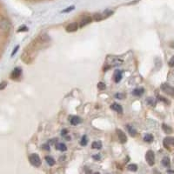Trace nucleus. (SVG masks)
<instances>
[{"label":"nucleus","instance_id":"1","mask_svg":"<svg viewBox=\"0 0 174 174\" xmlns=\"http://www.w3.org/2000/svg\"><path fill=\"white\" fill-rule=\"evenodd\" d=\"M29 160H30V164L35 167H39L41 165V159L36 153H32L29 158Z\"/></svg>","mask_w":174,"mask_h":174},{"label":"nucleus","instance_id":"2","mask_svg":"<svg viewBox=\"0 0 174 174\" xmlns=\"http://www.w3.org/2000/svg\"><path fill=\"white\" fill-rule=\"evenodd\" d=\"M160 88H161V90H162L165 93H166L167 95H169V96L174 97V87L173 86H172V85H170V84H166V83H164V84H161Z\"/></svg>","mask_w":174,"mask_h":174},{"label":"nucleus","instance_id":"3","mask_svg":"<svg viewBox=\"0 0 174 174\" xmlns=\"http://www.w3.org/2000/svg\"><path fill=\"white\" fill-rule=\"evenodd\" d=\"M145 159H146V162L148 163V165L152 166L154 165L155 164V154L154 152L151 150L148 151L146 152V155H145Z\"/></svg>","mask_w":174,"mask_h":174},{"label":"nucleus","instance_id":"4","mask_svg":"<svg viewBox=\"0 0 174 174\" xmlns=\"http://www.w3.org/2000/svg\"><path fill=\"white\" fill-rule=\"evenodd\" d=\"M11 28V23L6 18H3L0 20V29L4 31H8Z\"/></svg>","mask_w":174,"mask_h":174},{"label":"nucleus","instance_id":"5","mask_svg":"<svg viewBox=\"0 0 174 174\" xmlns=\"http://www.w3.org/2000/svg\"><path fill=\"white\" fill-rule=\"evenodd\" d=\"M164 146L167 149L170 150L171 147H174V138L172 137H166L164 139Z\"/></svg>","mask_w":174,"mask_h":174},{"label":"nucleus","instance_id":"6","mask_svg":"<svg viewBox=\"0 0 174 174\" xmlns=\"http://www.w3.org/2000/svg\"><path fill=\"white\" fill-rule=\"evenodd\" d=\"M117 133H118V137H119V139L120 143L122 144H125L127 142V137H126V133L121 131V130H117Z\"/></svg>","mask_w":174,"mask_h":174},{"label":"nucleus","instance_id":"7","mask_svg":"<svg viewBox=\"0 0 174 174\" xmlns=\"http://www.w3.org/2000/svg\"><path fill=\"white\" fill-rule=\"evenodd\" d=\"M21 74H22L21 68L17 67V68H15V69L12 71V74H11V78H12V79H17V78H18L21 76Z\"/></svg>","mask_w":174,"mask_h":174},{"label":"nucleus","instance_id":"8","mask_svg":"<svg viewBox=\"0 0 174 174\" xmlns=\"http://www.w3.org/2000/svg\"><path fill=\"white\" fill-rule=\"evenodd\" d=\"M70 123L72 124V126H77L78 124L82 123V119L78 116H72L70 118Z\"/></svg>","mask_w":174,"mask_h":174},{"label":"nucleus","instance_id":"9","mask_svg":"<svg viewBox=\"0 0 174 174\" xmlns=\"http://www.w3.org/2000/svg\"><path fill=\"white\" fill-rule=\"evenodd\" d=\"M78 29V24L77 23H72L66 26V30L68 32H74Z\"/></svg>","mask_w":174,"mask_h":174},{"label":"nucleus","instance_id":"10","mask_svg":"<svg viewBox=\"0 0 174 174\" xmlns=\"http://www.w3.org/2000/svg\"><path fill=\"white\" fill-rule=\"evenodd\" d=\"M111 108L112 109L113 111L118 112L119 113H122V112H123V108H122V106L120 105L119 104H118V103H113V104L111 105Z\"/></svg>","mask_w":174,"mask_h":174},{"label":"nucleus","instance_id":"11","mask_svg":"<svg viewBox=\"0 0 174 174\" xmlns=\"http://www.w3.org/2000/svg\"><path fill=\"white\" fill-rule=\"evenodd\" d=\"M122 73L123 72L122 71H119V70H117L114 73V81L116 83H119L120 80L122 79Z\"/></svg>","mask_w":174,"mask_h":174},{"label":"nucleus","instance_id":"12","mask_svg":"<svg viewBox=\"0 0 174 174\" xmlns=\"http://www.w3.org/2000/svg\"><path fill=\"white\" fill-rule=\"evenodd\" d=\"M144 88H136V89H134V90H133V91H132V94H133L134 96L140 97L144 94Z\"/></svg>","mask_w":174,"mask_h":174},{"label":"nucleus","instance_id":"13","mask_svg":"<svg viewBox=\"0 0 174 174\" xmlns=\"http://www.w3.org/2000/svg\"><path fill=\"white\" fill-rule=\"evenodd\" d=\"M91 20H92V18H90V17H86V18H84V19L80 22L79 27L82 28V27H84L85 25H87L88 24H90L91 22Z\"/></svg>","mask_w":174,"mask_h":174},{"label":"nucleus","instance_id":"14","mask_svg":"<svg viewBox=\"0 0 174 174\" xmlns=\"http://www.w3.org/2000/svg\"><path fill=\"white\" fill-rule=\"evenodd\" d=\"M91 148L92 149H97V150L101 149L102 148V142L101 141H94L91 144Z\"/></svg>","mask_w":174,"mask_h":174},{"label":"nucleus","instance_id":"15","mask_svg":"<svg viewBox=\"0 0 174 174\" xmlns=\"http://www.w3.org/2000/svg\"><path fill=\"white\" fill-rule=\"evenodd\" d=\"M126 129H127V131L129 132V134H130L132 137H135V136L137 135V131L131 126H126Z\"/></svg>","mask_w":174,"mask_h":174},{"label":"nucleus","instance_id":"16","mask_svg":"<svg viewBox=\"0 0 174 174\" xmlns=\"http://www.w3.org/2000/svg\"><path fill=\"white\" fill-rule=\"evenodd\" d=\"M56 149L60 151H66L67 150V147L64 143H58L56 144Z\"/></svg>","mask_w":174,"mask_h":174},{"label":"nucleus","instance_id":"17","mask_svg":"<svg viewBox=\"0 0 174 174\" xmlns=\"http://www.w3.org/2000/svg\"><path fill=\"white\" fill-rule=\"evenodd\" d=\"M45 161L47 162V164H48L50 166H53L55 164H56V161H55V159L52 157L46 156L45 157Z\"/></svg>","mask_w":174,"mask_h":174},{"label":"nucleus","instance_id":"18","mask_svg":"<svg viewBox=\"0 0 174 174\" xmlns=\"http://www.w3.org/2000/svg\"><path fill=\"white\" fill-rule=\"evenodd\" d=\"M161 163H162V165L165 166V167H170V165H171L170 158H169L168 157H165V158H163Z\"/></svg>","mask_w":174,"mask_h":174},{"label":"nucleus","instance_id":"19","mask_svg":"<svg viewBox=\"0 0 174 174\" xmlns=\"http://www.w3.org/2000/svg\"><path fill=\"white\" fill-rule=\"evenodd\" d=\"M153 139H154V138L151 134H146L144 137V141L146 143H151L153 141Z\"/></svg>","mask_w":174,"mask_h":174},{"label":"nucleus","instance_id":"20","mask_svg":"<svg viewBox=\"0 0 174 174\" xmlns=\"http://www.w3.org/2000/svg\"><path fill=\"white\" fill-rule=\"evenodd\" d=\"M162 128L163 130H164V132H165V133H167V134H170V133L172 132V129L170 126H167V125H165V124H163Z\"/></svg>","mask_w":174,"mask_h":174},{"label":"nucleus","instance_id":"21","mask_svg":"<svg viewBox=\"0 0 174 174\" xmlns=\"http://www.w3.org/2000/svg\"><path fill=\"white\" fill-rule=\"evenodd\" d=\"M87 144H88V138H87L86 135H84L81 138V140H80V144L82 146H85Z\"/></svg>","mask_w":174,"mask_h":174},{"label":"nucleus","instance_id":"22","mask_svg":"<svg viewBox=\"0 0 174 174\" xmlns=\"http://www.w3.org/2000/svg\"><path fill=\"white\" fill-rule=\"evenodd\" d=\"M127 168H128V170L132 171V172H136V171L138 170V165H135V164H131V165H128Z\"/></svg>","mask_w":174,"mask_h":174},{"label":"nucleus","instance_id":"23","mask_svg":"<svg viewBox=\"0 0 174 174\" xmlns=\"http://www.w3.org/2000/svg\"><path fill=\"white\" fill-rule=\"evenodd\" d=\"M146 102L148 103L150 105H151V106H155V105H156V100H155L153 98H149L146 100Z\"/></svg>","mask_w":174,"mask_h":174},{"label":"nucleus","instance_id":"24","mask_svg":"<svg viewBox=\"0 0 174 174\" xmlns=\"http://www.w3.org/2000/svg\"><path fill=\"white\" fill-rule=\"evenodd\" d=\"M104 17H103V14H98V13H97L95 14L94 16H93V19L94 20H96V21H99V20H102Z\"/></svg>","mask_w":174,"mask_h":174},{"label":"nucleus","instance_id":"25","mask_svg":"<svg viewBox=\"0 0 174 174\" xmlns=\"http://www.w3.org/2000/svg\"><path fill=\"white\" fill-rule=\"evenodd\" d=\"M98 89H99V90H105L106 86H105V83H103V82H99V83L98 84Z\"/></svg>","mask_w":174,"mask_h":174},{"label":"nucleus","instance_id":"26","mask_svg":"<svg viewBox=\"0 0 174 174\" xmlns=\"http://www.w3.org/2000/svg\"><path fill=\"white\" fill-rule=\"evenodd\" d=\"M125 94H123V93H117L116 95H115V98H118V99H124L125 98Z\"/></svg>","mask_w":174,"mask_h":174},{"label":"nucleus","instance_id":"27","mask_svg":"<svg viewBox=\"0 0 174 174\" xmlns=\"http://www.w3.org/2000/svg\"><path fill=\"white\" fill-rule=\"evenodd\" d=\"M75 9V7L74 6L72 5V6H69L67 9H66V10H64V11H62V12L63 13H66V12H72V10H74Z\"/></svg>","mask_w":174,"mask_h":174},{"label":"nucleus","instance_id":"28","mask_svg":"<svg viewBox=\"0 0 174 174\" xmlns=\"http://www.w3.org/2000/svg\"><path fill=\"white\" fill-rule=\"evenodd\" d=\"M6 85H7V83H6V82H2V83L0 84V91L4 90L6 87Z\"/></svg>","mask_w":174,"mask_h":174},{"label":"nucleus","instance_id":"29","mask_svg":"<svg viewBox=\"0 0 174 174\" xmlns=\"http://www.w3.org/2000/svg\"><path fill=\"white\" fill-rule=\"evenodd\" d=\"M169 66H171V67H173L174 66V56L171 59V60L169 61Z\"/></svg>","mask_w":174,"mask_h":174},{"label":"nucleus","instance_id":"30","mask_svg":"<svg viewBox=\"0 0 174 174\" xmlns=\"http://www.w3.org/2000/svg\"><path fill=\"white\" fill-rule=\"evenodd\" d=\"M42 148L43 149H44V150H46V151H50V145H49L48 144H43Z\"/></svg>","mask_w":174,"mask_h":174},{"label":"nucleus","instance_id":"31","mask_svg":"<svg viewBox=\"0 0 174 174\" xmlns=\"http://www.w3.org/2000/svg\"><path fill=\"white\" fill-rule=\"evenodd\" d=\"M27 30H28V28L26 26H22V27L19 28L18 31H27Z\"/></svg>","mask_w":174,"mask_h":174},{"label":"nucleus","instance_id":"32","mask_svg":"<svg viewBox=\"0 0 174 174\" xmlns=\"http://www.w3.org/2000/svg\"><path fill=\"white\" fill-rule=\"evenodd\" d=\"M18 49H19V45H17V46H16V47H15V49H14V50H13V51H12V57H13V56H14V55H15V53H16V52H17V51H18Z\"/></svg>","mask_w":174,"mask_h":174},{"label":"nucleus","instance_id":"33","mask_svg":"<svg viewBox=\"0 0 174 174\" xmlns=\"http://www.w3.org/2000/svg\"><path fill=\"white\" fill-rule=\"evenodd\" d=\"M67 132H68V130H66V129H65V130H62V132H61V135H62V136H66V135H67Z\"/></svg>","mask_w":174,"mask_h":174},{"label":"nucleus","instance_id":"34","mask_svg":"<svg viewBox=\"0 0 174 174\" xmlns=\"http://www.w3.org/2000/svg\"><path fill=\"white\" fill-rule=\"evenodd\" d=\"M158 98H159V100H161V101H164V102H165V103H167L168 104V101L165 98H163V97H160V96H158Z\"/></svg>","mask_w":174,"mask_h":174},{"label":"nucleus","instance_id":"35","mask_svg":"<svg viewBox=\"0 0 174 174\" xmlns=\"http://www.w3.org/2000/svg\"><path fill=\"white\" fill-rule=\"evenodd\" d=\"M94 159H100V156L99 155H98V156H93L92 157Z\"/></svg>","mask_w":174,"mask_h":174},{"label":"nucleus","instance_id":"36","mask_svg":"<svg viewBox=\"0 0 174 174\" xmlns=\"http://www.w3.org/2000/svg\"><path fill=\"white\" fill-rule=\"evenodd\" d=\"M166 172H167V173H174V171H172V170H168Z\"/></svg>","mask_w":174,"mask_h":174},{"label":"nucleus","instance_id":"37","mask_svg":"<svg viewBox=\"0 0 174 174\" xmlns=\"http://www.w3.org/2000/svg\"><path fill=\"white\" fill-rule=\"evenodd\" d=\"M170 46L172 47V48H174V41L173 42H172L171 44H170Z\"/></svg>","mask_w":174,"mask_h":174}]
</instances>
